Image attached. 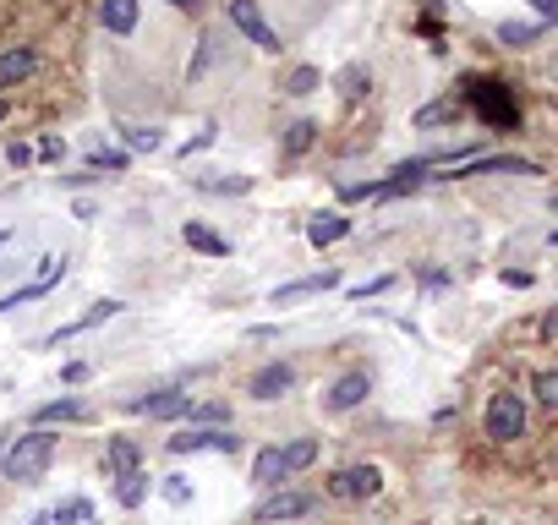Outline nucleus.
<instances>
[{
    "mask_svg": "<svg viewBox=\"0 0 558 525\" xmlns=\"http://www.w3.org/2000/svg\"><path fill=\"white\" fill-rule=\"evenodd\" d=\"M55 449H61V438H55L50 427H33V433L11 438L6 460H0V471H6V482H22V487H33L44 471H50Z\"/></svg>",
    "mask_w": 558,
    "mask_h": 525,
    "instance_id": "f257e3e1",
    "label": "nucleus"
},
{
    "mask_svg": "<svg viewBox=\"0 0 558 525\" xmlns=\"http://www.w3.org/2000/svg\"><path fill=\"white\" fill-rule=\"evenodd\" d=\"M225 17H230V28H236L247 44H258L263 55H279V50H285V44H279V33L269 28V17L258 11V0H230Z\"/></svg>",
    "mask_w": 558,
    "mask_h": 525,
    "instance_id": "f03ea898",
    "label": "nucleus"
},
{
    "mask_svg": "<svg viewBox=\"0 0 558 525\" xmlns=\"http://www.w3.org/2000/svg\"><path fill=\"white\" fill-rule=\"evenodd\" d=\"M487 438L493 443H515L520 433H526V400L520 394H509V389H498L493 400H487Z\"/></svg>",
    "mask_w": 558,
    "mask_h": 525,
    "instance_id": "7ed1b4c3",
    "label": "nucleus"
},
{
    "mask_svg": "<svg viewBox=\"0 0 558 525\" xmlns=\"http://www.w3.org/2000/svg\"><path fill=\"white\" fill-rule=\"evenodd\" d=\"M383 493V471L378 465H345V471L329 476V498L340 504H367V498Z\"/></svg>",
    "mask_w": 558,
    "mask_h": 525,
    "instance_id": "20e7f679",
    "label": "nucleus"
},
{
    "mask_svg": "<svg viewBox=\"0 0 558 525\" xmlns=\"http://www.w3.org/2000/svg\"><path fill=\"white\" fill-rule=\"evenodd\" d=\"M170 454H236L241 438L230 427H181L176 438H165Z\"/></svg>",
    "mask_w": 558,
    "mask_h": 525,
    "instance_id": "39448f33",
    "label": "nucleus"
},
{
    "mask_svg": "<svg viewBox=\"0 0 558 525\" xmlns=\"http://www.w3.org/2000/svg\"><path fill=\"white\" fill-rule=\"evenodd\" d=\"M312 509H318V498H312V493H301V487H285V493H279V487H274V493L258 504V515H252V520H258V525H285V520L312 515Z\"/></svg>",
    "mask_w": 558,
    "mask_h": 525,
    "instance_id": "423d86ee",
    "label": "nucleus"
},
{
    "mask_svg": "<svg viewBox=\"0 0 558 525\" xmlns=\"http://www.w3.org/2000/svg\"><path fill=\"white\" fill-rule=\"evenodd\" d=\"M192 394L186 389H154V394H137V400H126V411L132 416H148V422H170V416H192Z\"/></svg>",
    "mask_w": 558,
    "mask_h": 525,
    "instance_id": "0eeeda50",
    "label": "nucleus"
},
{
    "mask_svg": "<svg viewBox=\"0 0 558 525\" xmlns=\"http://www.w3.org/2000/svg\"><path fill=\"white\" fill-rule=\"evenodd\" d=\"M367 394H372V378H367L362 367H351V372H340V378L323 389V411H329V416H345V411H356Z\"/></svg>",
    "mask_w": 558,
    "mask_h": 525,
    "instance_id": "6e6552de",
    "label": "nucleus"
},
{
    "mask_svg": "<svg viewBox=\"0 0 558 525\" xmlns=\"http://www.w3.org/2000/svg\"><path fill=\"white\" fill-rule=\"evenodd\" d=\"M296 389V367H290V361H269V367H258L252 372V383H247V394L252 400H279V394H290Z\"/></svg>",
    "mask_w": 558,
    "mask_h": 525,
    "instance_id": "1a4fd4ad",
    "label": "nucleus"
},
{
    "mask_svg": "<svg viewBox=\"0 0 558 525\" xmlns=\"http://www.w3.org/2000/svg\"><path fill=\"white\" fill-rule=\"evenodd\" d=\"M126 312V301H115V296H104V301H93V307L83 312V318H72V323H61V329L50 334V345H66V340H77V334H88V329H99V323H110V318H121Z\"/></svg>",
    "mask_w": 558,
    "mask_h": 525,
    "instance_id": "9d476101",
    "label": "nucleus"
},
{
    "mask_svg": "<svg viewBox=\"0 0 558 525\" xmlns=\"http://www.w3.org/2000/svg\"><path fill=\"white\" fill-rule=\"evenodd\" d=\"M340 285V274L334 268H323V274H307V279H290V285L274 290V307H290V301H307V296H323V290Z\"/></svg>",
    "mask_w": 558,
    "mask_h": 525,
    "instance_id": "9b49d317",
    "label": "nucleus"
},
{
    "mask_svg": "<svg viewBox=\"0 0 558 525\" xmlns=\"http://www.w3.org/2000/svg\"><path fill=\"white\" fill-rule=\"evenodd\" d=\"M33 66H39V55H33L28 44H11V50H0V93L17 88V83H28Z\"/></svg>",
    "mask_w": 558,
    "mask_h": 525,
    "instance_id": "f8f14e48",
    "label": "nucleus"
},
{
    "mask_svg": "<svg viewBox=\"0 0 558 525\" xmlns=\"http://www.w3.org/2000/svg\"><path fill=\"white\" fill-rule=\"evenodd\" d=\"M345 236H351V219H345L340 208H323V214L307 219V241H312V247H334V241H345Z\"/></svg>",
    "mask_w": 558,
    "mask_h": 525,
    "instance_id": "ddd939ff",
    "label": "nucleus"
},
{
    "mask_svg": "<svg viewBox=\"0 0 558 525\" xmlns=\"http://www.w3.org/2000/svg\"><path fill=\"white\" fill-rule=\"evenodd\" d=\"M455 175H542L531 159H509V154H493V159H465L455 165Z\"/></svg>",
    "mask_w": 558,
    "mask_h": 525,
    "instance_id": "4468645a",
    "label": "nucleus"
},
{
    "mask_svg": "<svg viewBox=\"0 0 558 525\" xmlns=\"http://www.w3.org/2000/svg\"><path fill=\"white\" fill-rule=\"evenodd\" d=\"M471 93L482 99V121H487V126H498V121L515 126V121H520L515 104H509V93H504V83H482V88H471Z\"/></svg>",
    "mask_w": 558,
    "mask_h": 525,
    "instance_id": "2eb2a0df",
    "label": "nucleus"
},
{
    "mask_svg": "<svg viewBox=\"0 0 558 525\" xmlns=\"http://www.w3.org/2000/svg\"><path fill=\"white\" fill-rule=\"evenodd\" d=\"M104 471H110V476L143 471V449H137V438H110V443H104Z\"/></svg>",
    "mask_w": 558,
    "mask_h": 525,
    "instance_id": "dca6fc26",
    "label": "nucleus"
},
{
    "mask_svg": "<svg viewBox=\"0 0 558 525\" xmlns=\"http://www.w3.org/2000/svg\"><path fill=\"white\" fill-rule=\"evenodd\" d=\"M99 22H104V33H115V39L137 33V0H99Z\"/></svg>",
    "mask_w": 558,
    "mask_h": 525,
    "instance_id": "f3484780",
    "label": "nucleus"
},
{
    "mask_svg": "<svg viewBox=\"0 0 558 525\" xmlns=\"http://www.w3.org/2000/svg\"><path fill=\"white\" fill-rule=\"evenodd\" d=\"M318 454H323V443H318V438H290V443H279L285 476H296V471H307V465H318Z\"/></svg>",
    "mask_w": 558,
    "mask_h": 525,
    "instance_id": "a211bd4d",
    "label": "nucleus"
},
{
    "mask_svg": "<svg viewBox=\"0 0 558 525\" xmlns=\"http://www.w3.org/2000/svg\"><path fill=\"white\" fill-rule=\"evenodd\" d=\"M252 482H258L263 493H274L279 482H290V476H285V460H279V443H274V449H263L258 460H252Z\"/></svg>",
    "mask_w": 558,
    "mask_h": 525,
    "instance_id": "6ab92c4d",
    "label": "nucleus"
},
{
    "mask_svg": "<svg viewBox=\"0 0 558 525\" xmlns=\"http://www.w3.org/2000/svg\"><path fill=\"white\" fill-rule=\"evenodd\" d=\"M181 236H186V247L208 252V258H230V241H225V236H214L208 225H197V219H186V225H181Z\"/></svg>",
    "mask_w": 558,
    "mask_h": 525,
    "instance_id": "aec40b11",
    "label": "nucleus"
},
{
    "mask_svg": "<svg viewBox=\"0 0 558 525\" xmlns=\"http://www.w3.org/2000/svg\"><path fill=\"white\" fill-rule=\"evenodd\" d=\"M312 143H318V121H307V115H301V121L285 126V143H279V148H285V159H301Z\"/></svg>",
    "mask_w": 558,
    "mask_h": 525,
    "instance_id": "412c9836",
    "label": "nucleus"
},
{
    "mask_svg": "<svg viewBox=\"0 0 558 525\" xmlns=\"http://www.w3.org/2000/svg\"><path fill=\"white\" fill-rule=\"evenodd\" d=\"M148 471H126V476H115V498H121V509H143V498H148Z\"/></svg>",
    "mask_w": 558,
    "mask_h": 525,
    "instance_id": "4be33fe9",
    "label": "nucleus"
},
{
    "mask_svg": "<svg viewBox=\"0 0 558 525\" xmlns=\"http://www.w3.org/2000/svg\"><path fill=\"white\" fill-rule=\"evenodd\" d=\"M83 416H88V405L66 394V400H50V405H39V416H33V422H39V427H50V422H83Z\"/></svg>",
    "mask_w": 558,
    "mask_h": 525,
    "instance_id": "5701e85b",
    "label": "nucleus"
},
{
    "mask_svg": "<svg viewBox=\"0 0 558 525\" xmlns=\"http://www.w3.org/2000/svg\"><path fill=\"white\" fill-rule=\"evenodd\" d=\"M121 137H126V154H159L165 148L159 126H121Z\"/></svg>",
    "mask_w": 558,
    "mask_h": 525,
    "instance_id": "b1692460",
    "label": "nucleus"
},
{
    "mask_svg": "<svg viewBox=\"0 0 558 525\" xmlns=\"http://www.w3.org/2000/svg\"><path fill=\"white\" fill-rule=\"evenodd\" d=\"M334 88L345 93V99H362V93L372 88V72L362 61H351V66H340V77H334Z\"/></svg>",
    "mask_w": 558,
    "mask_h": 525,
    "instance_id": "393cba45",
    "label": "nucleus"
},
{
    "mask_svg": "<svg viewBox=\"0 0 558 525\" xmlns=\"http://www.w3.org/2000/svg\"><path fill=\"white\" fill-rule=\"evenodd\" d=\"M197 186L214 197H241V192H252V175H203Z\"/></svg>",
    "mask_w": 558,
    "mask_h": 525,
    "instance_id": "a878e982",
    "label": "nucleus"
},
{
    "mask_svg": "<svg viewBox=\"0 0 558 525\" xmlns=\"http://www.w3.org/2000/svg\"><path fill=\"white\" fill-rule=\"evenodd\" d=\"M93 520V504L88 498H66V504L50 509V525H88Z\"/></svg>",
    "mask_w": 558,
    "mask_h": 525,
    "instance_id": "bb28decb",
    "label": "nucleus"
},
{
    "mask_svg": "<svg viewBox=\"0 0 558 525\" xmlns=\"http://www.w3.org/2000/svg\"><path fill=\"white\" fill-rule=\"evenodd\" d=\"M542 28L537 22H498V44H515V50H526V44H537Z\"/></svg>",
    "mask_w": 558,
    "mask_h": 525,
    "instance_id": "cd10ccee",
    "label": "nucleus"
},
{
    "mask_svg": "<svg viewBox=\"0 0 558 525\" xmlns=\"http://www.w3.org/2000/svg\"><path fill=\"white\" fill-rule=\"evenodd\" d=\"M318 88H323L318 66H296V72L285 77V93H296V99H307V93H318Z\"/></svg>",
    "mask_w": 558,
    "mask_h": 525,
    "instance_id": "c85d7f7f",
    "label": "nucleus"
},
{
    "mask_svg": "<svg viewBox=\"0 0 558 525\" xmlns=\"http://www.w3.org/2000/svg\"><path fill=\"white\" fill-rule=\"evenodd\" d=\"M438 121H460V104L455 99H438V104H427V110H416V126H438Z\"/></svg>",
    "mask_w": 558,
    "mask_h": 525,
    "instance_id": "c756f323",
    "label": "nucleus"
},
{
    "mask_svg": "<svg viewBox=\"0 0 558 525\" xmlns=\"http://www.w3.org/2000/svg\"><path fill=\"white\" fill-rule=\"evenodd\" d=\"M132 165V154H121V148H93V159H88V170L99 175V170H126Z\"/></svg>",
    "mask_w": 558,
    "mask_h": 525,
    "instance_id": "7c9ffc66",
    "label": "nucleus"
},
{
    "mask_svg": "<svg viewBox=\"0 0 558 525\" xmlns=\"http://www.w3.org/2000/svg\"><path fill=\"white\" fill-rule=\"evenodd\" d=\"M531 394H537L548 411H558V367H548V372H537V383H531Z\"/></svg>",
    "mask_w": 558,
    "mask_h": 525,
    "instance_id": "2f4dec72",
    "label": "nucleus"
},
{
    "mask_svg": "<svg viewBox=\"0 0 558 525\" xmlns=\"http://www.w3.org/2000/svg\"><path fill=\"white\" fill-rule=\"evenodd\" d=\"M230 405H192V427H225Z\"/></svg>",
    "mask_w": 558,
    "mask_h": 525,
    "instance_id": "473e14b6",
    "label": "nucleus"
},
{
    "mask_svg": "<svg viewBox=\"0 0 558 525\" xmlns=\"http://www.w3.org/2000/svg\"><path fill=\"white\" fill-rule=\"evenodd\" d=\"M159 493H165V504H176V509L192 504V482H186V476H165V487H159Z\"/></svg>",
    "mask_w": 558,
    "mask_h": 525,
    "instance_id": "72a5a7b5",
    "label": "nucleus"
},
{
    "mask_svg": "<svg viewBox=\"0 0 558 525\" xmlns=\"http://www.w3.org/2000/svg\"><path fill=\"white\" fill-rule=\"evenodd\" d=\"M28 159H33V148H28V143H11V148H6V165H11V170H22Z\"/></svg>",
    "mask_w": 558,
    "mask_h": 525,
    "instance_id": "f704fd0d",
    "label": "nucleus"
},
{
    "mask_svg": "<svg viewBox=\"0 0 558 525\" xmlns=\"http://www.w3.org/2000/svg\"><path fill=\"white\" fill-rule=\"evenodd\" d=\"M383 290H389V274H383V279H372V285H356L351 296H356V301H367V296H383Z\"/></svg>",
    "mask_w": 558,
    "mask_h": 525,
    "instance_id": "c9c22d12",
    "label": "nucleus"
},
{
    "mask_svg": "<svg viewBox=\"0 0 558 525\" xmlns=\"http://www.w3.org/2000/svg\"><path fill=\"white\" fill-rule=\"evenodd\" d=\"M66 154V137H44L39 143V159H61Z\"/></svg>",
    "mask_w": 558,
    "mask_h": 525,
    "instance_id": "e433bc0d",
    "label": "nucleus"
},
{
    "mask_svg": "<svg viewBox=\"0 0 558 525\" xmlns=\"http://www.w3.org/2000/svg\"><path fill=\"white\" fill-rule=\"evenodd\" d=\"M208 143H214V126H208V132H197V137H192V143H186V148H181V154H186V159H192V154H203V148H208Z\"/></svg>",
    "mask_w": 558,
    "mask_h": 525,
    "instance_id": "4c0bfd02",
    "label": "nucleus"
},
{
    "mask_svg": "<svg viewBox=\"0 0 558 525\" xmlns=\"http://www.w3.org/2000/svg\"><path fill=\"white\" fill-rule=\"evenodd\" d=\"M531 6H537V11H542V22H548V28H553V22H558V0H531Z\"/></svg>",
    "mask_w": 558,
    "mask_h": 525,
    "instance_id": "58836bf2",
    "label": "nucleus"
},
{
    "mask_svg": "<svg viewBox=\"0 0 558 525\" xmlns=\"http://www.w3.org/2000/svg\"><path fill=\"white\" fill-rule=\"evenodd\" d=\"M542 340H558V307L548 312V318H542Z\"/></svg>",
    "mask_w": 558,
    "mask_h": 525,
    "instance_id": "ea45409f",
    "label": "nucleus"
},
{
    "mask_svg": "<svg viewBox=\"0 0 558 525\" xmlns=\"http://www.w3.org/2000/svg\"><path fill=\"white\" fill-rule=\"evenodd\" d=\"M165 6H176V11H192V17H197V11H203V0H165Z\"/></svg>",
    "mask_w": 558,
    "mask_h": 525,
    "instance_id": "a19ab883",
    "label": "nucleus"
},
{
    "mask_svg": "<svg viewBox=\"0 0 558 525\" xmlns=\"http://www.w3.org/2000/svg\"><path fill=\"white\" fill-rule=\"evenodd\" d=\"M28 525H50V515H33V520H28Z\"/></svg>",
    "mask_w": 558,
    "mask_h": 525,
    "instance_id": "79ce46f5",
    "label": "nucleus"
},
{
    "mask_svg": "<svg viewBox=\"0 0 558 525\" xmlns=\"http://www.w3.org/2000/svg\"><path fill=\"white\" fill-rule=\"evenodd\" d=\"M6 115H11V104H6V99H0V121H6Z\"/></svg>",
    "mask_w": 558,
    "mask_h": 525,
    "instance_id": "37998d69",
    "label": "nucleus"
},
{
    "mask_svg": "<svg viewBox=\"0 0 558 525\" xmlns=\"http://www.w3.org/2000/svg\"><path fill=\"white\" fill-rule=\"evenodd\" d=\"M548 241H553V247H558V230H553V236H548Z\"/></svg>",
    "mask_w": 558,
    "mask_h": 525,
    "instance_id": "c03bdc74",
    "label": "nucleus"
},
{
    "mask_svg": "<svg viewBox=\"0 0 558 525\" xmlns=\"http://www.w3.org/2000/svg\"><path fill=\"white\" fill-rule=\"evenodd\" d=\"M0 460H6V449H0Z\"/></svg>",
    "mask_w": 558,
    "mask_h": 525,
    "instance_id": "a18cd8bd",
    "label": "nucleus"
},
{
    "mask_svg": "<svg viewBox=\"0 0 558 525\" xmlns=\"http://www.w3.org/2000/svg\"><path fill=\"white\" fill-rule=\"evenodd\" d=\"M553 208H558V197H553Z\"/></svg>",
    "mask_w": 558,
    "mask_h": 525,
    "instance_id": "49530a36",
    "label": "nucleus"
}]
</instances>
